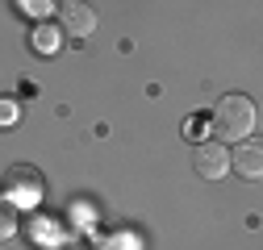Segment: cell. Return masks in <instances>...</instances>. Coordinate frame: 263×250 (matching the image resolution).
Returning <instances> with one entry per match:
<instances>
[{
    "label": "cell",
    "instance_id": "cell-1",
    "mask_svg": "<svg viewBox=\"0 0 263 250\" xmlns=\"http://www.w3.org/2000/svg\"><path fill=\"white\" fill-rule=\"evenodd\" d=\"M209 125L217 142H242L251 130H255V105L242 96V92H230V96H221L209 113Z\"/></svg>",
    "mask_w": 263,
    "mask_h": 250
},
{
    "label": "cell",
    "instance_id": "cell-2",
    "mask_svg": "<svg viewBox=\"0 0 263 250\" xmlns=\"http://www.w3.org/2000/svg\"><path fill=\"white\" fill-rule=\"evenodd\" d=\"M0 192H5L9 204H38L42 192H46V179L38 175V167H25V163H13L5 171V183H0Z\"/></svg>",
    "mask_w": 263,
    "mask_h": 250
},
{
    "label": "cell",
    "instance_id": "cell-3",
    "mask_svg": "<svg viewBox=\"0 0 263 250\" xmlns=\"http://www.w3.org/2000/svg\"><path fill=\"white\" fill-rule=\"evenodd\" d=\"M192 171L201 175V179H221L230 171V150L221 142H201L192 150Z\"/></svg>",
    "mask_w": 263,
    "mask_h": 250
},
{
    "label": "cell",
    "instance_id": "cell-4",
    "mask_svg": "<svg viewBox=\"0 0 263 250\" xmlns=\"http://www.w3.org/2000/svg\"><path fill=\"white\" fill-rule=\"evenodd\" d=\"M59 25L67 29L71 38H88L96 29V9L84 0H59Z\"/></svg>",
    "mask_w": 263,
    "mask_h": 250
},
{
    "label": "cell",
    "instance_id": "cell-5",
    "mask_svg": "<svg viewBox=\"0 0 263 250\" xmlns=\"http://www.w3.org/2000/svg\"><path fill=\"white\" fill-rule=\"evenodd\" d=\"M230 167H234L242 179H259L263 175V150L255 142H242L234 154H230Z\"/></svg>",
    "mask_w": 263,
    "mask_h": 250
},
{
    "label": "cell",
    "instance_id": "cell-6",
    "mask_svg": "<svg viewBox=\"0 0 263 250\" xmlns=\"http://www.w3.org/2000/svg\"><path fill=\"white\" fill-rule=\"evenodd\" d=\"M29 42H34L38 50H54V46H59V29H54V25H38L34 34H29Z\"/></svg>",
    "mask_w": 263,
    "mask_h": 250
},
{
    "label": "cell",
    "instance_id": "cell-7",
    "mask_svg": "<svg viewBox=\"0 0 263 250\" xmlns=\"http://www.w3.org/2000/svg\"><path fill=\"white\" fill-rule=\"evenodd\" d=\"M17 234V217H13V204H0V242Z\"/></svg>",
    "mask_w": 263,
    "mask_h": 250
},
{
    "label": "cell",
    "instance_id": "cell-8",
    "mask_svg": "<svg viewBox=\"0 0 263 250\" xmlns=\"http://www.w3.org/2000/svg\"><path fill=\"white\" fill-rule=\"evenodd\" d=\"M184 134H188V138L201 134V117H188V121H184Z\"/></svg>",
    "mask_w": 263,
    "mask_h": 250
},
{
    "label": "cell",
    "instance_id": "cell-9",
    "mask_svg": "<svg viewBox=\"0 0 263 250\" xmlns=\"http://www.w3.org/2000/svg\"><path fill=\"white\" fill-rule=\"evenodd\" d=\"M13 117H17V109H13V105H0V125L13 121Z\"/></svg>",
    "mask_w": 263,
    "mask_h": 250
}]
</instances>
